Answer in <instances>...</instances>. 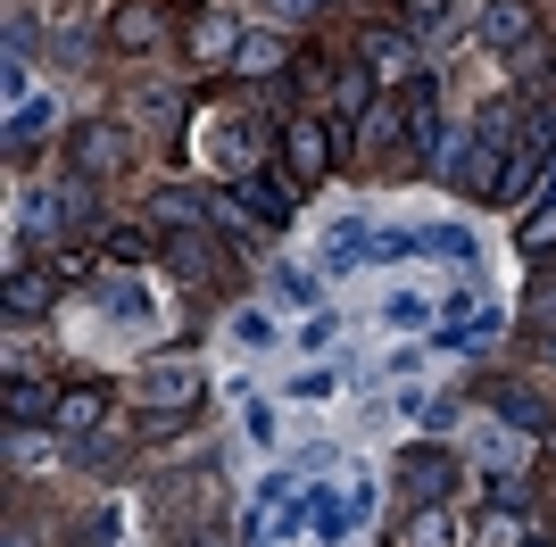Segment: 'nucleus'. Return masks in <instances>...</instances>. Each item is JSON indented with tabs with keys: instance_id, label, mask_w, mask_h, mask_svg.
Wrapping results in <instances>:
<instances>
[{
	"instance_id": "obj_1",
	"label": "nucleus",
	"mask_w": 556,
	"mask_h": 547,
	"mask_svg": "<svg viewBox=\"0 0 556 547\" xmlns=\"http://www.w3.org/2000/svg\"><path fill=\"white\" fill-rule=\"evenodd\" d=\"M141 390H150V432H166V423H184L191 415V398H200V365H150L141 373Z\"/></svg>"
},
{
	"instance_id": "obj_2",
	"label": "nucleus",
	"mask_w": 556,
	"mask_h": 547,
	"mask_svg": "<svg viewBox=\"0 0 556 547\" xmlns=\"http://www.w3.org/2000/svg\"><path fill=\"white\" fill-rule=\"evenodd\" d=\"M332 150H341V141H332L316 116H291V125H282V175L291 182H316L332 166Z\"/></svg>"
},
{
	"instance_id": "obj_3",
	"label": "nucleus",
	"mask_w": 556,
	"mask_h": 547,
	"mask_svg": "<svg viewBox=\"0 0 556 547\" xmlns=\"http://www.w3.org/2000/svg\"><path fill=\"white\" fill-rule=\"evenodd\" d=\"M357 67H374V84H407L416 75V34L407 25H374L357 42Z\"/></svg>"
},
{
	"instance_id": "obj_4",
	"label": "nucleus",
	"mask_w": 556,
	"mask_h": 547,
	"mask_svg": "<svg viewBox=\"0 0 556 547\" xmlns=\"http://www.w3.org/2000/svg\"><path fill=\"white\" fill-rule=\"evenodd\" d=\"M232 207H250V225L257 232H282L300 207H291V175H250V182H232Z\"/></svg>"
},
{
	"instance_id": "obj_5",
	"label": "nucleus",
	"mask_w": 556,
	"mask_h": 547,
	"mask_svg": "<svg viewBox=\"0 0 556 547\" xmlns=\"http://www.w3.org/2000/svg\"><path fill=\"white\" fill-rule=\"evenodd\" d=\"M109 42H116V50H134V59H141V50H159V42H166V9H150V0H125V9L109 17Z\"/></svg>"
},
{
	"instance_id": "obj_6",
	"label": "nucleus",
	"mask_w": 556,
	"mask_h": 547,
	"mask_svg": "<svg viewBox=\"0 0 556 547\" xmlns=\"http://www.w3.org/2000/svg\"><path fill=\"white\" fill-rule=\"evenodd\" d=\"M473 34H482V50H523L532 42V0H490Z\"/></svg>"
},
{
	"instance_id": "obj_7",
	"label": "nucleus",
	"mask_w": 556,
	"mask_h": 547,
	"mask_svg": "<svg viewBox=\"0 0 556 547\" xmlns=\"http://www.w3.org/2000/svg\"><path fill=\"white\" fill-rule=\"evenodd\" d=\"M399 473H407V498L441 506V498H448V481H457V456H441V448H416L407 465H399Z\"/></svg>"
},
{
	"instance_id": "obj_8",
	"label": "nucleus",
	"mask_w": 556,
	"mask_h": 547,
	"mask_svg": "<svg viewBox=\"0 0 556 547\" xmlns=\"http://www.w3.org/2000/svg\"><path fill=\"white\" fill-rule=\"evenodd\" d=\"M208 158L225 166L232 182H250V175H257V141H250V125H232V116H225V125L208 133Z\"/></svg>"
},
{
	"instance_id": "obj_9",
	"label": "nucleus",
	"mask_w": 556,
	"mask_h": 547,
	"mask_svg": "<svg viewBox=\"0 0 556 547\" xmlns=\"http://www.w3.org/2000/svg\"><path fill=\"white\" fill-rule=\"evenodd\" d=\"M208 266H216V241L200 225L191 232H166V274H184V282H208Z\"/></svg>"
},
{
	"instance_id": "obj_10",
	"label": "nucleus",
	"mask_w": 556,
	"mask_h": 547,
	"mask_svg": "<svg viewBox=\"0 0 556 547\" xmlns=\"http://www.w3.org/2000/svg\"><path fill=\"white\" fill-rule=\"evenodd\" d=\"M282 59H291V42H282V34H241V50H232V75L266 84V75H282Z\"/></svg>"
},
{
	"instance_id": "obj_11",
	"label": "nucleus",
	"mask_w": 556,
	"mask_h": 547,
	"mask_svg": "<svg viewBox=\"0 0 556 547\" xmlns=\"http://www.w3.org/2000/svg\"><path fill=\"white\" fill-rule=\"evenodd\" d=\"M150 225L159 232H191L200 225V191H191V182H166L159 200H150Z\"/></svg>"
},
{
	"instance_id": "obj_12",
	"label": "nucleus",
	"mask_w": 556,
	"mask_h": 547,
	"mask_svg": "<svg viewBox=\"0 0 556 547\" xmlns=\"http://www.w3.org/2000/svg\"><path fill=\"white\" fill-rule=\"evenodd\" d=\"M116 158H125V133H116V125H84V133H75V166H84V175H109Z\"/></svg>"
},
{
	"instance_id": "obj_13",
	"label": "nucleus",
	"mask_w": 556,
	"mask_h": 547,
	"mask_svg": "<svg viewBox=\"0 0 556 547\" xmlns=\"http://www.w3.org/2000/svg\"><path fill=\"white\" fill-rule=\"evenodd\" d=\"M42 415H59V398H50L42 382H25V373H17V382H9V423H42Z\"/></svg>"
},
{
	"instance_id": "obj_14",
	"label": "nucleus",
	"mask_w": 556,
	"mask_h": 547,
	"mask_svg": "<svg viewBox=\"0 0 556 547\" xmlns=\"http://www.w3.org/2000/svg\"><path fill=\"white\" fill-rule=\"evenodd\" d=\"M100 415H109V398H100V390H67V398H59V432H92Z\"/></svg>"
},
{
	"instance_id": "obj_15",
	"label": "nucleus",
	"mask_w": 556,
	"mask_h": 547,
	"mask_svg": "<svg viewBox=\"0 0 556 547\" xmlns=\"http://www.w3.org/2000/svg\"><path fill=\"white\" fill-rule=\"evenodd\" d=\"M191 50H200V59H232V50H241L232 17H200V25H191Z\"/></svg>"
},
{
	"instance_id": "obj_16",
	"label": "nucleus",
	"mask_w": 556,
	"mask_h": 547,
	"mask_svg": "<svg viewBox=\"0 0 556 547\" xmlns=\"http://www.w3.org/2000/svg\"><path fill=\"white\" fill-rule=\"evenodd\" d=\"M498 415H507L515 432H548V407H540L532 390H498Z\"/></svg>"
},
{
	"instance_id": "obj_17",
	"label": "nucleus",
	"mask_w": 556,
	"mask_h": 547,
	"mask_svg": "<svg viewBox=\"0 0 556 547\" xmlns=\"http://www.w3.org/2000/svg\"><path fill=\"white\" fill-rule=\"evenodd\" d=\"M523 250H532V257H540V250H556V191L532 207V216H523Z\"/></svg>"
},
{
	"instance_id": "obj_18",
	"label": "nucleus",
	"mask_w": 556,
	"mask_h": 547,
	"mask_svg": "<svg viewBox=\"0 0 556 547\" xmlns=\"http://www.w3.org/2000/svg\"><path fill=\"white\" fill-rule=\"evenodd\" d=\"M399 25H407V34H441V25H448V0H399Z\"/></svg>"
},
{
	"instance_id": "obj_19",
	"label": "nucleus",
	"mask_w": 556,
	"mask_h": 547,
	"mask_svg": "<svg viewBox=\"0 0 556 547\" xmlns=\"http://www.w3.org/2000/svg\"><path fill=\"white\" fill-rule=\"evenodd\" d=\"M232 341L241 348H275V316H266V307H241V316H232Z\"/></svg>"
},
{
	"instance_id": "obj_20",
	"label": "nucleus",
	"mask_w": 556,
	"mask_h": 547,
	"mask_svg": "<svg viewBox=\"0 0 556 547\" xmlns=\"http://www.w3.org/2000/svg\"><path fill=\"white\" fill-rule=\"evenodd\" d=\"M275 298H291V307H316V298H325V282H316V274H300V266H282V274H275Z\"/></svg>"
},
{
	"instance_id": "obj_21",
	"label": "nucleus",
	"mask_w": 556,
	"mask_h": 547,
	"mask_svg": "<svg viewBox=\"0 0 556 547\" xmlns=\"http://www.w3.org/2000/svg\"><path fill=\"white\" fill-rule=\"evenodd\" d=\"M473 539H482V547H523V523H515V514H498V506H490L482 523H473Z\"/></svg>"
},
{
	"instance_id": "obj_22",
	"label": "nucleus",
	"mask_w": 556,
	"mask_h": 547,
	"mask_svg": "<svg viewBox=\"0 0 556 547\" xmlns=\"http://www.w3.org/2000/svg\"><path fill=\"white\" fill-rule=\"evenodd\" d=\"M134 116H141V125H175V116H184V91H141Z\"/></svg>"
},
{
	"instance_id": "obj_23",
	"label": "nucleus",
	"mask_w": 556,
	"mask_h": 547,
	"mask_svg": "<svg viewBox=\"0 0 556 547\" xmlns=\"http://www.w3.org/2000/svg\"><path fill=\"white\" fill-rule=\"evenodd\" d=\"M34 307H50V282L42 274H17L9 282V316H34Z\"/></svg>"
},
{
	"instance_id": "obj_24",
	"label": "nucleus",
	"mask_w": 556,
	"mask_h": 547,
	"mask_svg": "<svg viewBox=\"0 0 556 547\" xmlns=\"http://www.w3.org/2000/svg\"><path fill=\"white\" fill-rule=\"evenodd\" d=\"M42 125H50V100H34V109H9V150H25Z\"/></svg>"
},
{
	"instance_id": "obj_25",
	"label": "nucleus",
	"mask_w": 556,
	"mask_h": 547,
	"mask_svg": "<svg viewBox=\"0 0 556 547\" xmlns=\"http://www.w3.org/2000/svg\"><path fill=\"white\" fill-rule=\"evenodd\" d=\"M109 257H116V266H141V257H150V232H141V225H116L109 232Z\"/></svg>"
},
{
	"instance_id": "obj_26",
	"label": "nucleus",
	"mask_w": 556,
	"mask_h": 547,
	"mask_svg": "<svg viewBox=\"0 0 556 547\" xmlns=\"http://www.w3.org/2000/svg\"><path fill=\"white\" fill-rule=\"evenodd\" d=\"M448 539H457V531H448V514H441V506H424V514H416V531H407V547H448Z\"/></svg>"
},
{
	"instance_id": "obj_27",
	"label": "nucleus",
	"mask_w": 556,
	"mask_h": 547,
	"mask_svg": "<svg viewBox=\"0 0 556 547\" xmlns=\"http://www.w3.org/2000/svg\"><path fill=\"white\" fill-rule=\"evenodd\" d=\"M407 407H416L424 432H448V423H457V398H407Z\"/></svg>"
},
{
	"instance_id": "obj_28",
	"label": "nucleus",
	"mask_w": 556,
	"mask_h": 547,
	"mask_svg": "<svg viewBox=\"0 0 556 547\" xmlns=\"http://www.w3.org/2000/svg\"><path fill=\"white\" fill-rule=\"evenodd\" d=\"M357 133H366V141H391L399 133V109H391V100H374V109L357 116Z\"/></svg>"
},
{
	"instance_id": "obj_29",
	"label": "nucleus",
	"mask_w": 556,
	"mask_h": 547,
	"mask_svg": "<svg viewBox=\"0 0 556 547\" xmlns=\"http://www.w3.org/2000/svg\"><path fill=\"white\" fill-rule=\"evenodd\" d=\"M307 9H316V0H275V17H307Z\"/></svg>"
},
{
	"instance_id": "obj_30",
	"label": "nucleus",
	"mask_w": 556,
	"mask_h": 547,
	"mask_svg": "<svg viewBox=\"0 0 556 547\" xmlns=\"http://www.w3.org/2000/svg\"><path fill=\"white\" fill-rule=\"evenodd\" d=\"M175 9H208V0H175Z\"/></svg>"
},
{
	"instance_id": "obj_31",
	"label": "nucleus",
	"mask_w": 556,
	"mask_h": 547,
	"mask_svg": "<svg viewBox=\"0 0 556 547\" xmlns=\"http://www.w3.org/2000/svg\"><path fill=\"white\" fill-rule=\"evenodd\" d=\"M523 547H556V539H523Z\"/></svg>"
},
{
	"instance_id": "obj_32",
	"label": "nucleus",
	"mask_w": 556,
	"mask_h": 547,
	"mask_svg": "<svg viewBox=\"0 0 556 547\" xmlns=\"http://www.w3.org/2000/svg\"><path fill=\"white\" fill-rule=\"evenodd\" d=\"M548 75H556V67H548Z\"/></svg>"
},
{
	"instance_id": "obj_33",
	"label": "nucleus",
	"mask_w": 556,
	"mask_h": 547,
	"mask_svg": "<svg viewBox=\"0 0 556 547\" xmlns=\"http://www.w3.org/2000/svg\"><path fill=\"white\" fill-rule=\"evenodd\" d=\"M548 348H556V341H548Z\"/></svg>"
}]
</instances>
